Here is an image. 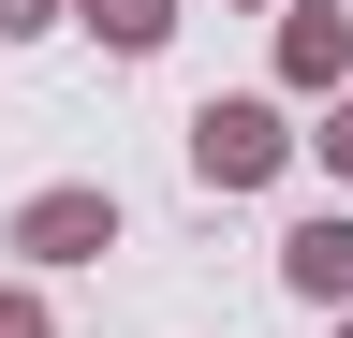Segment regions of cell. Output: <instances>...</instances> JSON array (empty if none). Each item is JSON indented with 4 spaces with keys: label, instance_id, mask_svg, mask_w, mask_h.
Here are the masks:
<instances>
[{
    "label": "cell",
    "instance_id": "1",
    "mask_svg": "<svg viewBox=\"0 0 353 338\" xmlns=\"http://www.w3.org/2000/svg\"><path fill=\"white\" fill-rule=\"evenodd\" d=\"M280 147H294V133H280L265 103H206V118H192V177H206V191H250V177H280Z\"/></svg>",
    "mask_w": 353,
    "mask_h": 338
},
{
    "label": "cell",
    "instance_id": "2",
    "mask_svg": "<svg viewBox=\"0 0 353 338\" xmlns=\"http://www.w3.org/2000/svg\"><path fill=\"white\" fill-rule=\"evenodd\" d=\"M15 235L44 250V265H88V250H118V206H103V191H44Z\"/></svg>",
    "mask_w": 353,
    "mask_h": 338
},
{
    "label": "cell",
    "instance_id": "3",
    "mask_svg": "<svg viewBox=\"0 0 353 338\" xmlns=\"http://www.w3.org/2000/svg\"><path fill=\"white\" fill-rule=\"evenodd\" d=\"M294 294H353V221H309L294 235Z\"/></svg>",
    "mask_w": 353,
    "mask_h": 338
},
{
    "label": "cell",
    "instance_id": "4",
    "mask_svg": "<svg viewBox=\"0 0 353 338\" xmlns=\"http://www.w3.org/2000/svg\"><path fill=\"white\" fill-rule=\"evenodd\" d=\"M88 30H103V45H162L176 15H162V0H88Z\"/></svg>",
    "mask_w": 353,
    "mask_h": 338
},
{
    "label": "cell",
    "instance_id": "5",
    "mask_svg": "<svg viewBox=\"0 0 353 338\" xmlns=\"http://www.w3.org/2000/svg\"><path fill=\"white\" fill-rule=\"evenodd\" d=\"M0 338H44V309H30V294H0Z\"/></svg>",
    "mask_w": 353,
    "mask_h": 338
},
{
    "label": "cell",
    "instance_id": "6",
    "mask_svg": "<svg viewBox=\"0 0 353 338\" xmlns=\"http://www.w3.org/2000/svg\"><path fill=\"white\" fill-rule=\"evenodd\" d=\"M0 30H44V0H0Z\"/></svg>",
    "mask_w": 353,
    "mask_h": 338
},
{
    "label": "cell",
    "instance_id": "7",
    "mask_svg": "<svg viewBox=\"0 0 353 338\" xmlns=\"http://www.w3.org/2000/svg\"><path fill=\"white\" fill-rule=\"evenodd\" d=\"M324 162H339V177H353V118H339V133H324Z\"/></svg>",
    "mask_w": 353,
    "mask_h": 338
}]
</instances>
